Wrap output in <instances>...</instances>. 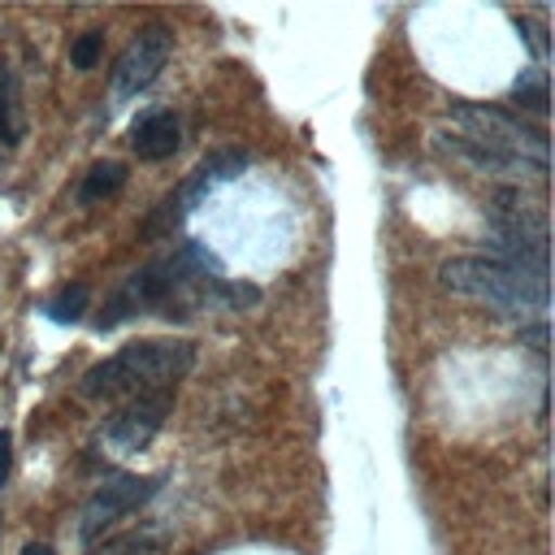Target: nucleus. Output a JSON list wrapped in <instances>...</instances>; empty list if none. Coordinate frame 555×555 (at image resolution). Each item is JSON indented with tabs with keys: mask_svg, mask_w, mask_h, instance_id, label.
<instances>
[{
	"mask_svg": "<svg viewBox=\"0 0 555 555\" xmlns=\"http://www.w3.org/2000/svg\"><path fill=\"white\" fill-rule=\"evenodd\" d=\"M243 165H247V156H238V152H217V156H208L195 173H191V182L178 191V199H169V217L178 221L191 204H199L217 182H230L234 173H243Z\"/></svg>",
	"mask_w": 555,
	"mask_h": 555,
	"instance_id": "0eeeda50",
	"label": "nucleus"
},
{
	"mask_svg": "<svg viewBox=\"0 0 555 555\" xmlns=\"http://www.w3.org/2000/svg\"><path fill=\"white\" fill-rule=\"evenodd\" d=\"M438 282L451 295L477 299L486 308H494L499 317H533L546 312L551 304V286H546V269L507 260V256H455L438 269Z\"/></svg>",
	"mask_w": 555,
	"mask_h": 555,
	"instance_id": "f03ea898",
	"label": "nucleus"
},
{
	"mask_svg": "<svg viewBox=\"0 0 555 555\" xmlns=\"http://www.w3.org/2000/svg\"><path fill=\"white\" fill-rule=\"evenodd\" d=\"M169 56H173V30L160 26V22L143 26L126 43V52L117 56V65H113V95L126 100V95H139L143 87H152L156 74L169 65Z\"/></svg>",
	"mask_w": 555,
	"mask_h": 555,
	"instance_id": "39448f33",
	"label": "nucleus"
},
{
	"mask_svg": "<svg viewBox=\"0 0 555 555\" xmlns=\"http://www.w3.org/2000/svg\"><path fill=\"white\" fill-rule=\"evenodd\" d=\"M121 186H126V165L121 160H100V165L87 169V178L78 186V199L82 204H100V199H113Z\"/></svg>",
	"mask_w": 555,
	"mask_h": 555,
	"instance_id": "1a4fd4ad",
	"label": "nucleus"
},
{
	"mask_svg": "<svg viewBox=\"0 0 555 555\" xmlns=\"http://www.w3.org/2000/svg\"><path fill=\"white\" fill-rule=\"evenodd\" d=\"M22 555H56V551H52V546H43V542H26V546H22Z\"/></svg>",
	"mask_w": 555,
	"mask_h": 555,
	"instance_id": "a211bd4d",
	"label": "nucleus"
},
{
	"mask_svg": "<svg viewBox=\"0 0 555 555\" xmlns=\"http://www.w3.org/2000/svg\"><path fill=\"white\" fill-rule=\"evenodd\" d=\"M195 364V343L186 338H139L126 343L117 356L91 364L78 382L82 399H134V395H156V390H173V382H182Z\"/></svg>",
	"mask_w": 555,
	"mask_h": 555,
	"instance_id": "f257e3e1",
	"label": "nucleus"
},
{
	"mask_svg": "<svg viewBox=\"0 0 555 555\" xmlns=\"http://www.w3.org/2000/svg\"><path fill=\"white\" fill-rule=\"evenodd\" d=\"M169 408H173V390H156V395H134V399H126V403L108 416V425H104V442H108L117 455H134V451H143V447L160 434Z\"/></svg>",
	"mask_w": 555,
	"mask_h": 555,
	"instance_id": "423d86ee",
	"label": "nucleus"
},
{
	"mask_svg": "<svg viewBox=\"0 0 555 555\" xmlns=\"http://www.w3.org/2000/svg\"><path fill=\"white\" fill-rule=\"evenodd\" d=\"M178 143H182V126L165 108L160 113H147V117H139L130 126V147H134L139 160H165V156L178 152Z\"/></svg>",
	"mask_w": 555,
	"mask_h": 555,
	"instance_id": "6e6552de",
	"label": "nucleus"
},
{
	"mask_svg": "<svg viewBox=\"0 0 555 555\" xmlns=\"http://www.w3.org/2000/svg\"><path fill=\"white\" fill-rule=\"evenodd\" d=\"M512 100H516L520 108H529V113H546V108H551L546 74H542V69H529V74H520V78L512 82Z\"/></svg>",
	"mask_w": 555,
	"mask_h": 555,
	"instance_id": "f8f14e48",
	"label": "nucleus"
},
{
	"mask_svg": "<svg viewBox=\"0 0 555 555\" xmlns=\"http://www.w3.org/2000/svg\"><path fill=\"white\" fill-rule=\"evenodd\" d=\"M160 490V477H108L91 490V499L82 503V516H78V538L91 546L100 542L117 520H126L130 512H139L152 494Z\"/></svg>",
	"mask_w": 555,
	"mask_h": 555,
	"instance_id": "20e7f679",
	"label": "nucleus"
},
{
	"mask_svg": "<svg viewBox=\"0 0 555 555\" xmlns=\"http://www.w3.org/2000/svg\"><path fill=\"white\" fill-rule=\"evenodd\" d=\"M9 468H13V438H9V429H0V490L9 481Z\"/></svg>",
	"mask_w": 555,
	"mask_h": 555,
	"instance_id": "2eb2a0df",
	"label": "nucleus"
},
{
	"mask_svg": "<svg viewBox=\"0 0 555 555\" xmlns=\"http://www.w3.org/2000/svg\"><path fill=\"white\" fill-rule=\"evenodd\" d=\"M100 52H104V35L100 30H82L74 39V48H69V61H74V69H91L100 61Z\"/></svg>",
	"mask_w": 555,
	"mask_h": 555,
	"instance_id": "ddd939ff",
	"label": "nucleus"
},
{
	"mask_svg": "<svg viewBox=\"0 0 555 555\" xmlns=\"http://www.w3.org/2000/svg\"><path fill=\"white\" fill-rule=\"evenodd\" d=\"M447 113L460 126V134H468L473 143L529 165L538 178L546 173V130L542 126H529L520 113H503V108H486V104H468V100H455Z\"/></svg>",
	"mask_w": 555,
	"mask_h": 555,
	"instance_id": "7ed1b4c3",
	"label": "nucleus"
},
{
	"mask_svg": "<svg viewBox=\"0 0 555 555\" xmlns=\"http://www.w3.org/2000/svg\"><path fill=\"white\" fill-rule=\"evenodd\" d=\"M143 551H147V542H143V538H121V542L104 546V555H143Z\"/></svg>",
	"mask_w": 555,
	"mask_h": 555,
	"instance_id": "dca6fc26",
	"label": "nucleus"
},
{
	"mask_svg": "<svg viewBox=\"0 0 555 555\" xmlns=\"http://www.w3.org/2000/svg\"><path fill=\"white\" fill-rule=\"evenodd\" d=\"M87 304H91V291H87L82 282H74V286H65V291H56L43 312H48L56 325H74V321L87 312Z\"/></svg>",
	"mask_w": 555,
	"mask_h": 555,
	"instance_id": "9b49d317",
	"label": "nucleus"
},
{
	"mask_svg": "<svg viewBox=\"0 0 555 555\" xmlns=\"http://www.w3.org/2000/svg\"><path fill=\"white\" fill-rule=\"evenodd\" d=\"M520 338H525V343H533V351H538V356L546 351V325H542V321H538L533 330H520Z\"/></svg>",
	"mask_w": 555,
	"mask_h": 555,
	"instance_id": "f3484780",
	"label": "nucleus"
},
{
	"mask_svg": "<svg viewBox=\"0 0 555 555\" xmlns=\"http://www.w3.org/2000/svg\"><path fill=\"white\" fill-rule=\"evenodd\" d=\"M17 139H22V95L13 69L0 61V143L13 147Z\"/></svg>",
	"mask_w": 555,
	"mask_h": 555,
	"instance_id": "9d476101",
	"label": "nucleus"
},
{
	"mask_svg": "<svg viewBox=\"0 0 555 555\" xmlns=\"http://www.w3.org/2000/svg\"><path fill=\"white\" fill-rule=\"evenodd\" d=\"M516 26L525 30V39H529L533 56H538V61H546V26H538V22H516Z\"/></svg>",
	"mask_w": 555,
	"mask_h": 555,
	"instance_id": "4468645a",
	"label": "nucleus"
}]
</instances>
